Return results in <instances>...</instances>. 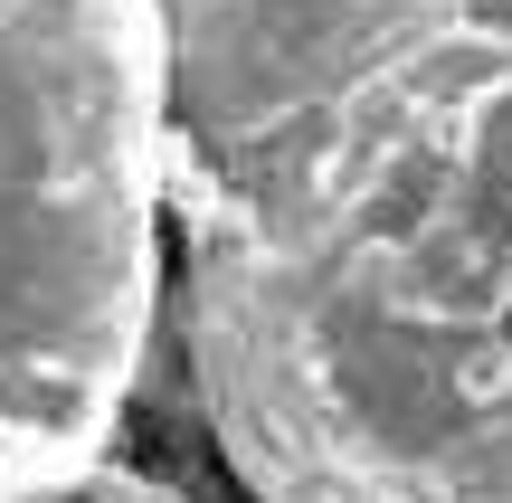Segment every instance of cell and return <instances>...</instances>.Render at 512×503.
Instances as JSON below:
<instances>
[{
	"label": "cell",
	"mask_w": 512,
	"mask_h": 503,
	"mask_svg": "<svg viewBox=\"0 0 512 503\" xmlns=\"http://www.w3.org/2000/svg\"><path fill=\"white\" fill-rule=\"evenodd\" d=\"M181 342L247 494H512V29H437L190 209Z\"/></svg>",
	"instance_id": "cell-1"
},
{
	"label": "cell",
	"mask_w": 512,
	"mask_h": 503,
	"mask_svg": "<svg viewBox=\"0 0 512 503\" xmlns=\"http://www.w3.org/2000/svg\"><path fill=\"white\" fill-rule=\"evenodd\" d=\"M162 314V19L0 0V494H67Z\"/></svg>",
	"instance_id": "cell-2"
},
{
	"label": "cell",
	"mask_w": 512,
	"mask_h": 503,
	"mask_svg": "<svg viewBox=\"0 0 512 503\" xmlns=\"http://www.w3.org/2000/svg\"><path fill=\"white\" fill-rule=\"evenodd\" d=\"M162 19V200L171 219L266 181L380 67L475 19V0H152Z\"/></svg>",
	"instance_id": "cell-3"
}]
</instances>
